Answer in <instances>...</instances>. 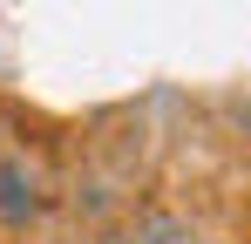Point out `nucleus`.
Wrapping results in <instances>:
<instances>
[{
  "label": "nucleus",
  "mask_w": 251,
  "mask_h": 244,
  "mask_svg": "<svg viewBox=\"0 0 251 244\" xmlns=\"http://www.w3.org/2000/svg\"><path fill=\"white\" fill-rule=\"evenodd\" d=\"M41 210V183L21 156H0V231H27V217Z\"/></svg>",
  "instance_id": "1"
}]
</instances>
